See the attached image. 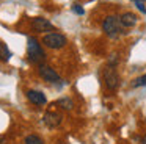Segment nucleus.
Returning a JSON list of instances; mask_svg holds the SVG:
<instances>
[{
    "instance_id": "obj_15",
    "label": "nucleus",
    "mask_w": 146,
    "mask_h": 144,
    "mask_svg": "<svg viewBox=\"0 0 146 144\" xmlns=\"http://www.w3.org/2000/svg\"><path fill=\"white\" fill-rule=\"evenodd\" d=\"M116 63H118V55H116V53H113V55L110 56V61H108V66H110V67H115V66H116Z\"/></svg>"
},
{
    "instance_id": "obj_17",
    "label": "nucleus",
    "mask_w": 146,
    "mask_h": 144,
    "mask_svg": "<svg viewBox=\"0 0 146 144\" xmlns=\"http://www.w3.org/2000/svg\"><path fill=\"white\" fill-rule=\"evenodd\" d=\"M0 144H7V138L5 136H0Z\"/></svg>"
},
{
    "instance_id": "obj_4",
    "label": "nucleus",
    "mask_w": 146,
    "mask_h": 144,
    "mask_svg": "<svg viewBox=\"0 0 146 144\" xmlns=\"http://www.w3.org/2000/svg\"><path fill=\"white\" fill-rule=\"evenodd\" d=\"M104 85L108 91H116L119 86V75H118L116 69L108 66L104 71Z\"/></svg>"
},
{
    "instance_id": "obj_5",
    "label": "nucleus",
    "mask_w": 146,
    "mask_h": 144,
    "mask_svg": "<svg viewBox=\"0 0 146 144\" xmlns=\"http://www.w3.org/2000/svg\"><path fill=\"white\" fill-rule=\"evenodd\" d=\"M38 74L42 80L49 81V83H58V81H60V75L55 72V69H52L50 66H47V64H39Z\"/></svg>"
},
{
    "instance_id": "obj_11",
    "label": "nucleus",
    "mask_w": 146,
    "mask_h": 144,
    "mask_svg": "<svg viewBox=\"0 0 146 144\" xmlns=\"http://www.w3.org/2000/svg\"><path fill=\"white\" fill-rule=\"evenodd\" d=\"M57 105L61 106L63 110H72L74 108V102L69 99V97H63V99L57 100Z\"/></svg>"
},
{
    "instance_id": "obj_8",
    "label": "nucleus",
    "mask_w": 146,
    "mask_h": 144,
    "mask_svg": "<svg viewBox=\"0 0 146 144\" xmlns=\"http://www.w3.org/2000/svg\"><path fill=\"white\" fill-rule=\"evenodd\" d=\"M27 99H29L32 103H35V105H46V102H47L46 94L41 92V91H36V89H29L27 91Z\"/></svg>"
},
{
    "instance_id": "obj_3",
    "label": "nucleus",
    "mask_w": 146,
    "mask_h": 144,
    "mask_svg": "<svg viewBox=\"0 0 146 144\" xmlns=\"http://www.w3.org/2000/svg\"><path fill=\"white\" fill-rule=\"evenodd\" d=\"M42 44H44L46 47H49V49L57 50V49H63L68 44V39H66V36L61 34V33H49L42 38Z\"/></svg>"
},
{
    "instance_id": "obj_18",
    "label": "nucleus",
    "mask_w": 146,
    "mask_h": 144,
    "mask_svg": "<svg viewBox=\"0 0 146 144\" xmlns=\"http://www.w3.org/2000/svg\"><path fill=\"white\" fill-rule=\"evenodd\" d=\"M141 144H146V135H145V136L141 138Z\"/></svg>"
},
{
    "instance_id": "obj_9",
    "label": "nucleus",
    "mask_w": 146,
    "mask_h": 144,
    "mask_svg": "<svg viewBox=\"0 0 146 144\" xmlns=\"http://www.w3.org/2000/svg\"><path fill=\"white\" fill-rule=\"evenodd\" d=\"M119 22L123 27L129 28V27H133V25L137 24V16L133 14V13H123V14L119 16Z\"/></svg>"
},
{
    "instance_id": "obj_7",
    "label": "nucleus",
    "mask_w": 146,
    "mask_h": 144,
    "mask_svg": "<svg viewBox=\"0 0 146 144\" xmlns=\"http://www.w3.org/2000/svg\"><path fill=\"white\" fill-rule=\"evenodd\" d=\"M32 27H33V30H35V31H39V33L54 30V25H52L47 19H44V17H35L32 20Z\"/></svg>"
},
{
    "instance_id": "obj_1",
    "label": "nucleus",
    "mask_w": 146,
    "mask_h": 144,
    "mask_svg": "<svg viewBox=\"0 0 146 144\" xmlns=\"http://www.w3.org/2000/svg\"><path fill=\"white\" fill-rule=\"evenodd\" d=\"M27 55H29V61L33 63V64H41L46 59V53L42 50L41 44L33 36H30L29 41H27Z\"/></svg>"
},
{
    "instance_id": "obj_19",
    "label": "nucleus",
    "mask_w": 146,
    "mask_h": 144,
    "mask_svg": "<svg viewBox=\"0 0 146 144\" xmlns=\"http://www.w3.org/2000/svg\"><path fill=\"white\" fill-rule=\"evenodd\" d=\"M132 2L135 3V2H146V0H132Z\"/></svg>"
},
{
    "instance_id": "obj_6",
    "label": "nucleus",
    "mask_w": 146,
    "mask_h": 144,
    "mask_svg": "<svg viewBox=\"0 0 146 144\" xmlns=\"http://www.w3.org/2000/svg\"><path fill=\"white\" fill-rule=\"evenodd\" d=\"M61 121H63V116H61L60 113H57V111H47L44 114V118H42V122H44L49 128L58 127V125L61 124Z\"/></svg>"
},
{
    "instance_id": "obj_10",
    "label": "nucleus",
    "mask_w": 146,
    "mask_h": 144,
    "mask_svg": "<svg viewBox=\"0 0 146 144\" xmlns=\"http://www.w3.org/2000/svg\"><path fill=\"white\" fill-rule=\"evenodd\" d=\"M10 58H11V52L8 49V46L3 42H0V61L7 63V61H10Z\"/></svg>"
},
{
    "instance_id": "obj_16",
    "label": "nucleus",
    "mask_w": 146,
    "mask_h": 144,
    "mask_svg": "<svg viewBox=\"0 0 146 144\" xmlns=\"http://www.w3.org/2000/svg\"><path fill=\"white\" fill-rule=\"evenodd\" d=\"M135 5H137V8H138L140 11L146 14V6H145V3H143V2H135Z\"/></svg>"
},
{
    "instance_id": "obj_2",
    "label": "nucleus",
    "mask_w": 146,
    "mask_h": 144,
    "mask_svg": "<svg viewBox=\"0 0 146 144\" xmlns=\"http://www.w3.org/2000/svg\"><path fill=\"white\" fill-rule=\"evenodd\" d=\"M121 27H123V25H121V22H119V17H116V16H107V17L102 20V30H104V33L110 38L119 36V33L123 31Z\"/></svg>"
},
{
    "instance_id": "obj_14",
    "label": "nucleus",
    "mask_w": 146,
    "mask_h": 144,
    "mask_svg": "<svg viewBox=\"0 0 146 144\" xmlns=\"http://www.w3.org/2000/svg\"><path fill=\"white\" fill-rule=\"evenodd\" d=\"M72 11L76 13V14H79V16H83V14H85V9H83V6L79 5V3H74V5H72Z\"/></svg>"
},
{
    "instance_id": "obj_12",
    "label": "nucleus",
    "mask_w": 146,
    "mask_h": 144,
    "mask_svg": "<svg viewBox=\"0 0 146 144\" xmlns=\"http://www.w3.org/2000/svg\"><path fill=\"white\" fill-rule=\"evenodd\" d=\"M24 143H25V144H44V141H42L38 135H29Z\"/></svg>"
},
{
    "instance_id": "obj_13",
    "label": "nucleus",
    "mask_w": 146,
    "mask_h": 144,
    "mask_svg": "<svg viewBox=\"0 0 146 144\" xmlns=\"http://www.w3.org/2000/svg\"><path fill=\"white\" fill-rule=\"evenodd\" d=\"M132 86L133 88H141V86H146V74L141 75V77L135 78V80L132 81Z\"/></svg>"
}]
</instances>
